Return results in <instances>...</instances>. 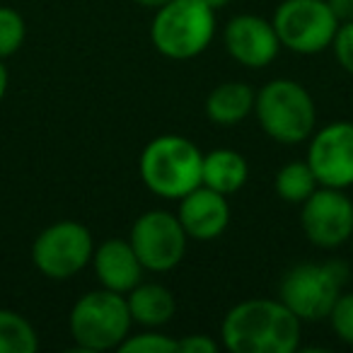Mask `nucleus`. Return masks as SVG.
Wrapping results in <instances>:
<instances>
[{
    "instance_id": "nucleus-1",
    "label": "nucleus",
    "mask_w": 353,
    "mask_h": 353,
    "mask_svg": "<svg viewBox=\"0 0 353 353\" xmlns=\"http://www.w3.org/2000/svg\"><path fill=\"white\" fill-rule=\"evenodd\" d=\"M300 317L281 300L252 298L237 303L221 324L230 353H293L300 346Z\"/></svg>"
},
{
    "instance_id": "nucleus-2",
    "label": "nucleus",
    "mask_w": 353,
    "mask_h": 353,
    "mask_svg": "<svg viewBox=\"0 0 353 353\" xmlns=\"http://www.w3.org/2000/svg\"><path fill=\"white\" fill-rule=\"evenodd\" d=\"M203 152L194 141L176 133L155 136L141 152L138 172L155 196L179 201L201 187Z\"/></svg>"
},
{
    "instance_id": "nucleus-3",
    "label": "nucleus",
    "mask_w": 353,
    "mask_h": 353,
    "mask_svg": "<svg viewBox=\"0 0 353 353\" xmlns=\"http://www.w3.org/2000/svg\"><path fill=\"white\" fill-rule=\"evenodd\" d=\"M216 37V10L203 0H170L155 10L150 41L165 59L189 61L201 56Z\"/></svg>"
},
{
    "instance_id": "nucleus-4",
    "label": "nucleus",
    "mask_w": 353,
    "mask_h": 353,
    "mask_svg": "<svg viewBox=\"0 0 353 353\" xmlns=\"http://www.w3.org/2000/svg\"><path fill=\"white\" fill-rule=\"evenodd\" d=\"M254 114L264 133L283 145L312 138L317 126V107L307 88L295 80L279 78L256 92Z\"/></svg>"
},
{
    "instance_id": "nucleus-5",
    "label": "nucleus",
    "mask_w": 353,
    "mask_h": 353,
    "mask_svg": "<svg viewBox=\"0 0 353 353\" xmlns=\"http://www.w3.org/2000/svg\"><path fill=\"white\" fill-rule=\"evenodd\" d=\"M348 283L343 261H305L288 269L281 279L279 300L300 317V322H322Z\"/></svg>"
},
{
    "instance_id": "nucleus-6",
    "label": "nucleus",
    "mask_w": 353,
    "mask_h": 353,
    "mask_svg": "<svg viewBox=\"0 0 353 353\" xmlns=\"http://www.w3.org/2000/svg\"><path fill=\"white\" fill-rule=\"evenodd\" d=\"M68 327L80 351L99 353L119 348L133 327L126 295L107 288L90 290L73 305Z\"/></svg>"
},
{
    "instance_id": "nucleus-7",
    "label": "nucleus",
    "mask_w": 353,
    "mask_h": 353,
    "mask_svg": "<svg viewBox=\"0 0 353 353\" xmlns=\"http://www.w3.org/2000/svg\"><path fill=\"white\" fill-rule=\"evenodd\" d=\"M271 22L281 46L300 56L327 51L339 30V20L327 0H283Z\"/></svg>"
},
{
    "instance_id": "nucleus-8",
    "label": "nucleus",
    "mask_w": 353,
    "mask_h": 353,
    "mask_svg": "<svg viewBox=\"0 0 353 353\" xmlns=\"http://www.w3.org/2000/svg\"><path fill=\"white\" fill-rule=\"evenodd\" d=\"M92 232L78 221H59L44 228L32 245V261L51 281H68L92 261Z\"/></svg>"
},
{
    "instance_id": "nucleus-9",
    "label": "nucleus",
    "mask_w": 353,
    "mask_h": 353,
    "mask_svg": "<svg viewBox=\"0 0 353 353\" xmlns=\"http://www.w3.org/2000/svg\"><path fill=\"white\" fill-rule=\"evenodd\" d=\"M128 242L136 250L143 269L162 274V271H172L184 259L189 237L176 213L152 208L136 218Z\"/></svg>"
},
{
    "instance_id": "nucleus-10",
    "label": "nucleus",
    "mask_w": 353,
    "mask_h": 353,
    "mask_svg": "<svg viewBox=\"0 0 353 353\" xmlns=\"http://www.w3.org/2000/svg\"><path fill=\"white\" fill-rule=\"evenodd\" d=\"M303 232L319 250H336L353 237V201L346 189L317 187L300 203Z\"/></svg>"
},
{
    "instance_id": "nucleus-11",
    "label": "nucleus",
    "mask_w": 353,
    "mask_h": 353,
    "mask_svg": "<svg viewBox=\"0 0 353 353\" xmlns=\"http://www.w3.org/2000/svg\"><path fill=\"white\" fill-rule=\"evenodd\" d=\"M307 162L319 187H353V123L332 121L312 133Z\"/></svg>"
},
{
    "instance_id": "nucleus-12",
    "label": "nucleus",
    "mask_w": 353,
    "mask_h": 353,
    "mask_svg": "<svg viewBox=\"0 0 353 353\" xmlns=\"http://www.w3.org/2000/svg\"><path fill=\"white\" fill-rule=\"evenodd\" d=\"M223 41L228 54L245 68H266L283 49L274 22L259 15H235L225 25Z\"/></svg>"
},
{
    "instance_id": "nucleus-13",
    "label": "nucleus",
    "mask_w": 353,
    "mask_h": 353,
    "mask_svg": "<svg viewBox=\"0 0 353 353\" xmlns=\"http://www.w3.org/2000/svg\"><path fill=\"white\" fill-rule=\"evenodd\" d=\"M176 218L182 223L189 240L211 242L218 240L230 225V203L221 192L208 187H196L187 196L179 199Z\"/></svg>"
},
{
    "instance_id": "nucleus-14",
    "label": "nucleus",
    "mask_w": 353,
    "mask_h": 353,
    "mask_svg": "<svg viewBox=\"0 0 353 353\" xmlns=\"http://www.w3.org/2000/svg\"><path fill=\"white\" fill-rule=\"evenodd\" d=\"M90 264L94 266V274H97V281L102 283V288L121 295L136 288L143 281V274H145L131 242L119 240V237H109L99 247H94Z\"/></svg>"
},
{
    "instance_id": "nucleus-15",
    "label": "nucleus",
    "mask_w": 353,
    "mask_h": 353,
    "mask_svg": "<svg viewBox=\"0 0 353 353\" xmlns=\"http://www.w3.org/2000/svg\"><path fill=\"white\" fill-rule=\"evenodd\" d=\"M128 312L133 324H141L145 329H157L172 322L176 314V298L172 290L162 283H141L126 293Z\"/></svg>"
},
{
    "instance_id": "nucleus-16",
    "label": "nucleus",
    "mask_w": 353,
    "mask_h": 353,
    "mask_svg": "<svg viewBox=\"0 0 353 353\" xmlns=\"http://www.w3.org/2000/svg\"><path fill=\"white\" fill-rule=\"evenodd\" d=\"M256 92L240 80H225L206 97V117L216 126H237L254 112Z\"/></svg>"
},
{
    "instance_id": "nucleus-17",
    "label": "nucleus",
    "mask_w": 353,
    "mask_h": 353,
    "mask_svg": "<svg viewBox=\"0 0 353 353\" xmlns=\"http://www.w3.org/2000/svg\"><path fill=\"white\" fill-rule=\"evenodd\" d=\"M247 176H250V165L242 152L230 150V148H218V150L203 155L201 184L213 192L232 196L247 184Z\"/></svg>"
},
{
    "instance_id": "nucleus-18",
    "label": "nucleus",
    "mask_w": 353,
    "mask_h": 353,
    "mask_svg": "<svg viewBox=\"0 0 353 353\" xmlns=\"http://www.w3.org/2000/svg\"><path fill=\"white\" fill-rule=\"evenodd\" d=\"M276 194L283 199L285 203H295L300 206L303 201H307L312 196V192L319 187L317 176H314L310 162H288L279 170L274 179Z\"/></svg>"
},
{
    "instance_id": "nucleus-19",
    "label": "nucleus",
    "mask_w": 353,
    "mask_h": 353,
    "mask_svg": "<svg viewBox=\"0 0 353 353\" xmlns=\"http://www.w3.org/2000/svg\"><path fill=\"white\" fill-rule=\"evenodd\" d=\"M39 336L30 319L15 310L0 307V353H34Z\"/></svg>"
},
{
    "instance_id": "nucleus-20",
    "label": "nucleus",
    "mask_w": 353,
    "mask_h": 353,
    "mask_svg": "<svg viewBox=\"0 0 353 353\" xmlns=\"http://www.w3.org/2000/svg\"><path fill=\"white\" fill-rule=\"evenodd\" d=\"M27 37L25 17L15 8L0 6V59L6 61L22 49Z\"/></svg>"
},
{
    "instance_id": "nucleus-21",
    "label": "nucleus",
    "mask_w": 353,
    "mask_h": 353,
    "mask_svg": "<svg viewBox=\"0 0 353 353\" xmlns=\"http://www.w3.org/2000/svg\"><path fill=\"white\" fill-rule=\"evenodd\" d=\"M121 353H179V343L176 339L167 336V334H157L152 329H145L141 334H128L117 348Z\"/></svg>"
},
{
    "instance_id": "nucleus-22",
    "label": "nucleus",
    "mask_w": 353,
    "mask_h": 353,
    "mask_svg": "<svg viewBox=\"0 0 353 353\" xmlns=\"http://www.w3.org/2000/svg\"><path fill=\"white\" fill-rule=\"evenodd\" d=\"M329 322H332V329L343 343L353 346V293H346L343 290L339 295V300L334 303L332 312H329Z\"/></svg>"
},
{
    "instance_id": "nucleus-23",
    "label": "nucleus",
    "mask_w": 353,
    "mask_h": 353,
    "mask_svg": "<svg viewBox=\"0 0 353 353\" xmlns=\"http://www.w3.org/2000/svg\"><path fill=\"white\" fill-rule=\"evenodd\" d=\"M334 56H336L339 65H341L346 73L353 75V20L351 22H341L334 34L332 41Z\"/></svg>"
},
{
    "instance_id": "nucleus-24",
    "label": "nucleus",
    "mask_w": 353,
    "mask_h": 353,
    "mask_svg": "<svg viewBox=\"0 0 353 353\" xmlns=\"http://www.w3.org/2000/svg\"><path fill=\"white\" fill-rule=\"evenodd\" d=\"M179 353H218V343L208 334H189L184 339H176Z\"/></svg>"
},
{
    "instance_id": "nucleus-25",
    "label": "nucleus",
    "mask_w": 353,
    "mask_h": 353,
    "mask_svg": "<svg viewBox=\"0 0 353 353\" xmlns=\"http://www.w3.org/2000/svg\"><path fill=\"white\" fill-rule=\"evenodd\" d=\"M327 6L332 8L334 17L341 22H351L353 20V0H327Z\"/></svg>"
},
{
    "instance_id": "nucleus-26",
    "label": "nucleus",
    "mask_w": 353,
    "mask_h": 353,
    "mask_svg": "<svg viewBox=\"0 0 353 353\" xmlns=\"http://www.w3.org/2000/svg\"><path fill=\"white\" fill-rule=\"evenodd\" d=\"M8 85H10V73H8L6 63H3V59H0V102H3V97H6Z\"/></svg>"
},
{
    "instance_id": "nucleus-27",
    "label": "nucleus",
    "mask_w": 353,
    "mask_h": 353,
    "mask_svg": "<svg viewBox=\"0 0 353 353\" xmlns=\"http://www.w3.org/2000/svg\"><path fill=\"white\" fill-rule=\"evenodd\" d=\"M133 3H138V6H143V8H150V10H157V8H162L165 3H170V0H133Z\"/></svg>"
},
{
    "instance_id": "nucleus-28",
    "label": "nucleus",
    "mask_w": 353,
    "mask_h": 353,
    "mask_svg": "<svg viewBox=\"0 0 353 353\" xmlns=\"http://www.w3.org/2000/svg\"><path fill=\"white\" fill-rule=\"evenodd\" d=\"M203 3H206L208 8H213V10H223V8H228L230 6V0H203Z\"/></svg>"
},
{
    "instance_id": "nucleus-29",
    "label": "nucleus",
    "mask_w": 353,
    "mask_h": 353,
    "mask_svg": "<svg viewBox=\"0 0 353 353\" xmlns=\"http://www.w3.org/2000/svg\"><path fill=\"white\" fill-rule=\"evenodd\" d=\"M351 242H353V237H351Z\"/></svg>"
}]
</instances>
